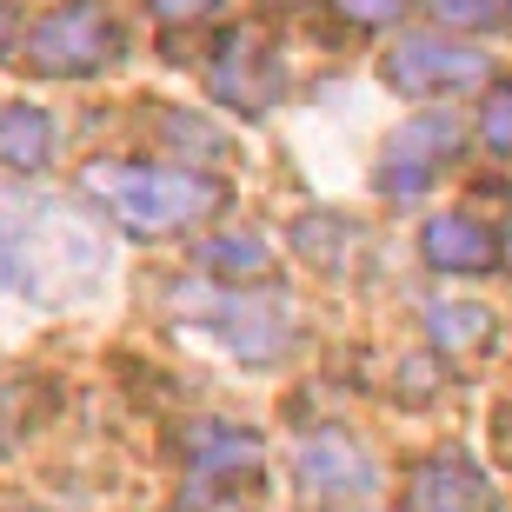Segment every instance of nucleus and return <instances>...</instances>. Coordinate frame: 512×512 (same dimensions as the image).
<instances>
[{
	"label": "nucleus",
	"mask_w": 512,
	"mask_h": 512,
	"mask_svg": "<svg viewBox=\"0 0 512 512\" xmlns=\"http://www.w3.org/2000/svg\"><path fill=\"white\" fill-rule=\"evenodd\" d=\"M426 14L453 34H499L512 27V0H426Z\"/></svg>",
	"instance_id": "obj_15"
},
{
	"label": "nucleus",
	"mask_w": 512,
	"mask_h": 512,
	"mask_svg": "<svg viewBox=\"0 0 512 512\" xmlns=\"http://www.w3.org/2000/svg\"><path fill=\"white\" fill-rule=\"evenodd\" d=\"M180 453H187V466L200 479H240L260 466V439L227 426V419H200V426L180 433Z\"/></svg>",
	"instance_id": "obj_11"
},
{
	"label": "nucleus",
	"mask_w": 512,
	"mask_h": 512,
	"mask_svg": "<svg viewBox=\"0 0 512 512\" xmlns=\"http://www.w3.org/2000/svg\"><path fill=\"white\" fill-rule=\"evenodd\" d=\"M167 306L180 313L187 326L213 333V340L227 346L233 360H280L286 346H293V306L280 293H260V286H227V280H180L167 293Z\"/></svg>",
	"instance_id": "obj_3"
},
{
	"label": "nucleus",
	"mask_w": 512,
	"mask_h": 512,
	"mask_svg": "<svg viewBox=\"0 0 512 512\" xmlns=\"http://www.w3.org/2000/svg\"><path fill=\"white\" fill-rule=\"evenodd\" d=\"M107 280V233L67 200L0 193V286L40 306L87 300Z\"/></svg>",
	"instance_id": "obj_1"
},
{
	"label": "nucleus",
	"mask_w": 512,
	"mask_h": 512,
	"mask_svg": "<svg viewBox=\"0 0 512 512\" xmlns=\"http://www.w3.org/2000/svg\"><path fill=\"white\" fill-rule=\"evenodd\" d=\"M479 147L512 160V80H499L486 94V107H479Z\"/></svg>",
	"instance_id": "obj_16"
},
{
	"label": "nucleus",
	"mask_w": 512,
	"mask_h": 512,
	"mask_svg": "<svg viewBox=\"0 0 512 512\" xmlns=\"http://www.w3.org/2000/svg\"><path fill=\"white\" fill-rule=\"evenodd\" d=\"M293 479H300L306 506H320V512H353L380 486V479H373V459L346 433H306L300 446H293Z\"/></svg>",
	"instance_id": "obj_7"
},
{
	"label": "nucleus",
	"mask_w": 512,
	"mask_h": 512,
	"mask_svg": "<svg viewBox=\"0 0 512 512\" xmlns=\"http://www.w3.org/2000/svg\"><path fill=\"white\" fill-rule=\"evenodd\" d=\"M413 0H333V14L353 20V27H393Z\"/></svg>",
	"instance_id": "obj_17"
},
{
	"label": "nucleus",
	"mask_w": 512,
	"mask_h": 512,
	"mask_svg": "<svg viewBox=\"0 0 512 512\" xmlns=\"http://www.w3.org/2000/svg\"><path fill=\"white\" fill-rule=\"evenodd\" d=\"M14 54V7H7V0H0V60Z\"/></svg>",
	"instance_id": "obj_19"
},
{
	"label": "nucleus",
	"mask_w": 512,
	"mask_h": 512,
	"mask_svg": "<svg viewBox=\"0 0 512 512\" xmlns=\"http://www.w3.org/2000/svg\"><path fill=\"white\" fill-rule=\"evenodd\" d=\"M419 260L433 273H499V233L486 220H473L466 207L433 213L419 233Z\"/></svg>",
	"instance_id": "obj_10"
},
{
	"label": "nucleus",
	"mask_w": 512,
	"mask_h": 512,
	"mask_svg": "<svg viewBox=\"0 0 512 512\" xmlns=\"http://www.w3.org/2000/svg\"><path fill=\"white\" fill-rule=\"evenodd\" d=\"M54 160V120L27 107V100H7L0 107V167L14 173H40Z\"/></svg>",
	"instance_id": "obj_12"
},
{
	"label": "nucleus",
	"mask_w": 512,
	"mask_h": 512,
	"mask_svg": "<svg viewBox=\"0 0 512 512\" xmlns=\"http://www.w3.org/2000/svg\"><path fill=\"white\" fill-rule=\"evenodd\" d=\"M147 7L160 27H200V20L220 14V0H147Z\"/></svg>",
	"instance_id": "obj_18"
},
{
	"label": "nucleus",
	"mask_w": 512,
	"mask_h": 512,
	"mask_svg": "<svg viewBox=\"0 0 512 512\" xmlns=\"http://www.w3.org/2000/svg\"><path fill=\"white\" fill-rule=\"evenodd\" d=\"M120 60V20L100 0H60L27 34V67L47 80H87Z\"/></svg>",
	"instance_id": "obj_4"
},
{
	"label": "nucleus",
	"mask_w": 512,
	"mask_h": 512,
	"mask_svg": "<svg viewBox=\"0 0 512 512\" xmlns=\"http://www.w3.org/2000/svg\"><path fill=\"white\" fill-rule=\"evenodd\" d=\"M87 193H94L107 220L140 240H160V233H180L193 220H207L227 187L213 173H193V167H87Z\"/></svg>",
	"instance_id": "obj_2"
},
{
	"label": "nucleus",
	"mask_w": 512,
	"mask_h": 512,
	"mask_svg": "<svg viewBox=\"0 0 512 512\" xmlns=\"http://www.w3.org/2000/svg\"><path fill=\"white\" fill-rule=\"evenodd\" d=\"M459 140H466V133H459L453 114H413L406 127H393V140L380 147L373 187H380L386 200H413V193H426V180L459 153Z\"/></svg>",
	"instance_id": "obj_8"
},
{
	"label": "nucleus",
	"mask_w": 512,
	"mask_h": 512,
	"mask_svg": "<svg viewBox=\"0 0 512 512\" xmlns=\"http://www.w3.org/2000/svg\"><path fill=\"white\" fill-rule=\"evenodd\" d=\"M406 512H493V486L466 453H433L406 479Z\"/></svg>",
	"instance_id": "obj_9"
},
{
	"label": "nucleus",
	"mask_w": 512,
	"mask_h": 512,
	"mask_svg": "<svg viewBox=\"0 0 512 512\" xmlns=\"http://www.w3.org/2000/svg\"><path fill=\"white\" fill-rule=\"evenodd\" d=\"M426 340L439 353H486L499 340V320L473 300H439V306H426Z\"/></svg>",
	"instance_id": "obj_13"
},
{
	"label": "nucleus",
	"mask_w": 512,
	"mask_h": 512,
	"mask_svg": "<svg viewBox=\"0 0 512 512\" xmlns=\"http://www.w3.org/2000/svg\"><path fill=\"white\" fill-rule=\"evenodd\" d=\"M200 273H207V280H260L266 247L253 233H213L207 247H200Z\"/></svg>",
	"instance_id": "obj_14"
},
{
	"label": "nucleus",
	"mask_w": 512,
	"mask_h": 512,
	"mask_svg": "<svg viewBox=\"0 0 512 512\" xmlns=\"http://www.w3.org/2000/svg\"><path fill=\"white\" fill-rule=\"evenodd\" d=\"M207 87L220 107L233 114H273V100H280V54H273V40L260 27H227V34L213 40V60H207Z\"/></svg>",
	"instance_id": "obj_5"
},
{
	"label": "nucleus",
	"mask_w": 512,
	"mask_h": 512,
	"mask_svg": "<svg viewBox=\"0 0 512 512\" xmlns=\"http://www.w3.org/2000/svg\"><path fill=\"white\" fill-rule=\"evenodd\" d=\"M380 74H386V87L426 100V94H473V87L493 74V67H486V54H479V47H466V40L406 34L393 54L380 60Z\"/></svg>",
	"instance_id": "obj_6"
}]
</instances>
